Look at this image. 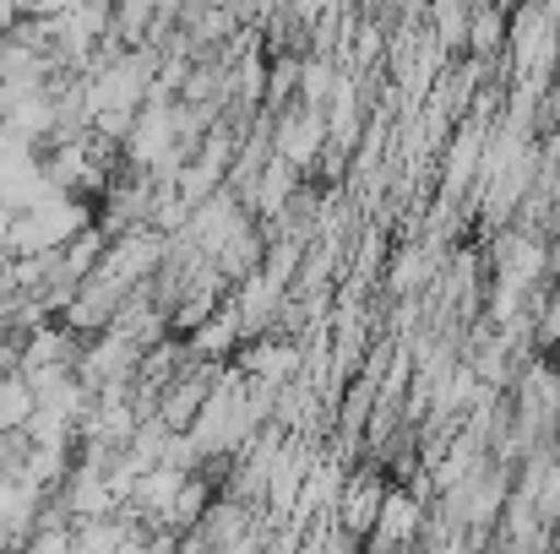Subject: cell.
<instances>
[{"instance_id":"6da1fadb","label":"cell","mask_w":560,"mask_h":554,"mask_svg":"<svg viewBox=\"0 0 560 554\" xmlns=\"http://www.w3.org/2000/svg\"><path fill=\"white\" fill-rule=\"evenodd\" d=\"M381 506H386V495H381V484H375V479H365V484H349V500H343V528H349V533H375Z\"/></svg>"},{"instance_id":"3957f363","label":"cell","mask_w":560,"mask_h":554,"mask_svg":"<svg viewBox=\"0 0 560 554\" xmlns=\"http://www.w3.org/2000/svg\"><path fill=\"white\" fill-rule=\"evenodd\" d=\"M16 5H22V0H0V38L16 27Z\"/></svg>"},{"instance_id":"7a4b0ae2","label":"cell","mask_w":560,"mask_h":554,"mask_svg":"<svg viewBox=\"0 0 560 554\" xmlns=\"http://www.w3.org/2000/svg\"><path fill=\"white\" fill-rule=\"evenodd\" d=\"M33 413H38V391L27 386V380H0V429L5 424H33Z\"/></svg>"}]
</instances>
